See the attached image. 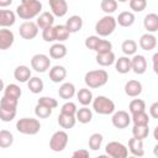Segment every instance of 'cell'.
I'll use <instances>...</instances> for the list:
<instances>
[{"mask_svg":"<svg viewBox=\"0 0 158 158\" xmlns=\"http://www.w3.org/2000/svg\"><path fill=\"white\" fill-rule=\"evenodd\" d=\"M131 120L133 125H148L149 123V116L146 111H141L137 114H133L131 116Z\"/></svg>","mask_w":158,"mask_h":158,"instance_id":"cell-41","label":"cell"},{"mask_svg":"<svg viewBox=\"0 0 158 158\" xmlns=\"http://www.w3.org/2000/svg\"><path fill=\"white\" fill-rule=\"evenodd\" d=\"M89 156H90L89 151L88 149H84V148L77 149V151L73 152V157L74 158H89Z\"/></svg>","mask_w":158,"mask_h":158,"instance_id":"cell-49","label":"cell"},{"mask_svg":"<svg viewBox=\"0 0 158 158\" xmlns=\"http://www.w3.org/2000/svg\"><path fill=\"white\" fill-rule=\"evenodd\" d=\"M16 15L11 10H0V26L1 27H10L16 21Z\"/></svg>","mask_w":158,"mask_h":158,"instance_id":"cell-25","label":"cell"},{"mask_svg":"<svg viewBox=\"0 0 158 158\" xmlns=\"http://www.w3.org/2000/svg\"><path fill=\"white\" fill-rule=\"evenodd\" d=\"M65 26L70 31V33H75V32L81 30V27H83V19L79 15H73V16H70L67 20Z\"/></svg>","mask_w":158,"mask_h":158,"instance_id":"cell-30","label":"cell"},{"mask_svg":"<svg viewBox=\"0 0 158 158\" xmlns=\"http://www.w3.org/2000/svg\"><path fill=\"white\" fill-rule=\"evenodd\" d=\"M51 12L57 17H63L68 12V2L67 0H48Z\"/></svg>","mask_w":158,"mask_h":158,"instance_id":"cell-12","label":"cell"},{"mask_svg":"<svg viewBox=\"0 0 158 158\" xmlns=\"http://www.w3.org/2000/svg\"><path fill=\"white\" fill-rule=\"evenodd\" d=\"M14 0H0V7H6L12 4Z\"/></svg>","mask_w":158,"mask_h":158,"instance_id":"cell-52","label":"cell"},{"mask_svg":"<svg viewBox=\"0 0 158 158\" xmlns=\"http://www.w3.org/2000/svg\"><path fill=\"white\" fill-rule=\"evenodd\" d=\"M148 133H149L148 125H133V128H132L133 137L138 139H144L148 137Z\"/></svg>","mask_w":158,"mask_h":158,"instance_id":"cell-34","label":"cell"},{"mask_svg":"<svg viewBox=\"0 0 158 158\" xmlns=\"http://www.w3.org/2000/svg\"><path fill=\"white\" fill-rule=\"evenodd\" d=\"M58 95L62 99H64V100L72 99L75 95V86H74V84L73 83H69V81L63 83L59 86V89H58Z\"/></svg>","mask_w":158,"mask_h":158,"instance_id":"cell-27","label":"cell"},{"mask_svg":"<svg viewBox=\"0 0 158 158\" xmlns=\"http://www.w3.org/2000/svg\"><path fill=\"white\" fill-rule=\"evenodd\" d=\"M143 26L147 30V32L154 33L158 31V15L154 12L147 14L143 19Z\"/></svg>","mask_w":158,"mask_h":158,"instance_id":"cell-22","label":"cell"},{"mask_svg":"<svg viewBox=\"0 0 158 158\" xmlns=\"http://www.w3.org/2000/svg\"><path fill=\"white\" fill-rule=\"evenodd\" d=\"M128 151L131 154L136 157H143L144 156V148H143V139H138L136 137H132L128 141Z\"/></svg>","mask_w":158,"mask_h":158,"instance_id":"cell-21","label":"cell"},{"mask_svg":"<svg viewBox=\"0 0 158 158\" xmlns=\"http://www.w3.org/2000/svg\"><path fill=\"white\" fill-rule=\"evenodd\" d=\"M67 52H68V49H67L65 44H63L62 42L53 43L51 46V48H49V56L53 59H62V58H64L67 56Z\"/></svg>","mask_w":158,"mask_h":158,"instance_id":"cell-24","label":"cell"},{"mask_svg":"<svg viewBox=\"0 0 158 158\" xmlns=\"http://www.w3.org/2000/svg\"><path fill=\"white\" fill-rule=\"evenodd\" d=\"M42 11V2L40 0H21V4L16 7V14L20 19L30 21L37 17Z\"/></svg>","mask_w":158,"mask_h":158,"instance_id":"cell-1","label":"cell"},{"mask_svg":"<svg viewBox=\"0 0 158 158\" xmlns=\"http://www.w3.org/2000/svg\"><path fill=\"white\" fill-rule=\"evenodd\" d=\"M27 86L30 89L31 93L33 94H40L42 93L43 88H44V84H43V80L38 77H31V79L27 81Z\"/></svg>","mask_w":158,"mask_h":158,"instance_id":"cell-32","label":"cell"},{"mask_svg":"<svg viewBox=\"0 0 158 158\" xmlns=\"http://www.w3.org/2000/svg\"><path fill=\"white\" fill-rule=\"evenodd\" d=\"M123 89H125V93H126L127 96H130V98H137L138 95H141L143 88H142V83L141 81L132 79V80H128L125 84V88Z\"/></svg>","mask_w":158,"mask_h":158,"instance_id":"cell-15","label":"cell"},{"mask_svg":"<svg viewBox=\"0 0 158 158\" xmlns=\"http://www.w3.org/2000/svg\"><path fill=\"white\" fill-rule=\"evenodd\" d=\"M37 104L48 106V107H51V109H56V107L58 106V101H57L54 98H51V96H41V98L37 100Z\"/></svg>","mask_w":158,"mask_h":158,"instance_id":"cell-46","label":"cell"},{"mask_svg":"<svg viewBox=\"0 0 158 158\" xmlns=\"http://www.w3.org/2000/svg\"><path fill=\"white\" fill-rule=\"evenodd\" d=\"M128 110H130L131 115L141 112V111H146V102L142 99H133V100H131V102L128 105Z\"/></svg>","mask_w":158,"mask_h":158,"instance_id":"cell-39","label":"cell"},{"mask_svg":"<svg viewBox=\"0 0 158 158\" xmlns=\"http://www.w3.org/2000/svg\"><path fill=\"white\" fill-rule=\"evenodd\" d=\"M95 59H96V63L101 67H110L116 62V57H115V53L112 51L96 53Z\"/></svg>","mask_w":158,"mask_h":158,"instance_id":"cell-18","label":"cell"},{"mask_svg":"<svg viewBox=\"0 0 158 158\" xmlns=\"http://www.w3.org/2000/svg\"><path fill=\"white\" fill-rule=\"evenodd\" d=\"M14 143V135L7 130L0 131V147L1 148H9Z\"/></svg>","mask_w":158,"mask_h":158,"instance_id":"cell-35","label":"cell"},{"mask_svg":"<svg viewBox=\"0 0 158 158\" xmlns=\"http://www.w3.org/2000/svg\"><path fill=\"white\" fill-rule=\"evenodd\" d=\"M42 38H43L44 42H54V41H57V38H56V27L51 26V27L43 28L42 30Z\"/></svg>","mask_w":158,"mask_h":158,"instance_id":"cell-43","label":"cell"},{"mask_svg":"<svg viewBox=\"0 0 158 158\" xmlns=\"http://www.w3.org/2000/svg\"><path fill=\"white\" fill-rule=\"evenodd\" d=\"M105 152L112 158H126L128 156V148L117 141H111L105 146Z\"/></svg>","mask_w":158,"mask_h":158,"instance_id":"cell-8","label":"cell"},{"mask_svg":"<svg viewBox=\"0 0 158 158\" xmlns=\"http://www.w3.org/2000/svg\"><path fill=\"white\" fill-rule=\"evenodd\" d=\"M19 100L2 95L0 101V118L2 122H10L16 116Z\"/></svg>","mask_w":158,"mask_h":158,"instance_id":"cell-3","label":"cell"},{"mask_svg":"<svg viewBox=\"0 0 158 158\" xmlns=\"http://www.w3.org/2000/svg\"><path fill=\"white\" fill-rule=\"evenodd\" d=\"M68 141H69V136L64 130L56 131L49 139V148L53 152H58V153L63 152L68 144Z\"/></svg>","mask_w":158,"mask_h":158,"instance_id":"cell-7","label":"cell"},{"mask_svg":"<svg viewBox=\"0 0 158 158\" xmlns=\"http://www.w3.org/2000/svg\"><path fill=\"white\" fill-rule=\"evenodd\" d=\"M31 77V69L27 65H17L14 70V78L20 83H27Z\"/></svg>","mask_w":158,"mask_h":158,"instance_id":"cell-20","label":"cell"},{"mask_svg":"<svg viewBox=\"0 0 158 158\" xmlns=\"http://www.w3.org/2000/svg\"><path fill=\"white\" fill-rule=\"evenodd\" d=\"M67 77V69L63 65H53L49 69V79L53 83H62Z\"/></svg>","mask_w":158,"mask_h":158,"instance_id":"cell-19","label":"cell"},{"mask_svg":"<svg viewBox=\"0 0 158 158\" xmlns=\"http://www.w3.org/2000/svg\"><path fill=\"white\" fill-rule=\"evenodd\" d=\"M153 154H154V156L158 158V143H157V144L153 147Z\"/></svg>","mask_w":158,"mask_h":158,"instance_id":"cell-54","label":"cell"},{"mask_svg":"<svg viewBox=\"0 0 158 158\" xmlns=\"http://www.w3.org/2000/svg\"><path fill=\"white\" fill-rule=\"evenodd\" d=\"M139 47L143 49V51H152L156 48L157 46V37L151 33V32H147V33H143L141 37H139Z\"/></svg>","mask_w":158,"mask_h":158,"instance_id":"cell-14","label":"cell"},{"mask_svg":"<svg viewBox=\"0 0 158 158\" xmlns=\"http://www.w3.org/2000/svg\"><path fill=\"white\" fill-rule=\"evenodd\" d=\"M116 25H117V21L114 16L105 15L95 23L96 35L100 37H107L116 30Z\"/></svg>","mask_w":158,"mask_h":158,"instance_id":"cell-4","label":"cell"},{"mask_svg":"<svg viewBox=\"0 0 158 158\" xmlns=\"http://www.w3.org/2000/svg\"><path fill=\"white\" fill-rule=\"evenodd\" d=\"M77 99H78V101L83 106H88V105L93 104L94 96H93V93H91L90 88H81V89H79V91L77 93Z\"/></svg>","mask_w":158,"mask_h":158,"instance_id":"cell-28","label":"cell"},{"mask_svg":"<svg viewBox=\"0 0 158 158\" xmlns=\"http://www.w3.org/2000/svg\"><path fill=\"white\" fill-rule=\"evenodd\" d=\"M77 105L72 101H67L62 105V109H60V112L62 114H68V115H77Z\"/></svg>","mask_w":158,"mask_h":158,"instance_id":"cell-47","label":"cell"},{"mask_svg":"<svg viewBox=\"0 0 158 158\" xmlns=\"http://www.w3.org/2000/svg\"><path fill=\"white\" fill-rule=\"evenodd\" d=\"M131 60H132V70L136 74L141 75V74L146 73V70H147V59H146L144 56L135 54Z\"/></svg>","mask_w":158,"mask_h":158,"instance_id":"cell-16","label":"cell"},{"mask_svg":"<svg viewBox=\"0 0 158 158\" xmlns=\"http://www.w3.org/2000/svg\"><path fill=\"white\" fill-rule=\"evenodd\" d=\"M115 69L120 74H127L130 70H132V60L128 58V56L118 57L115 62Z\"/></svg>","mask_w":158,"mask_h":158,"instance_id":"cell-17","label":"cell"},{"mask_svg":"<svg viewBox=\"0 0 158 158\" xmlns=\"http://www.w3.org/2000/svg\"><path fill=\"white\" fill-rule=\"evenodd\" d=\"M58 125L64 128V130H69V128H73L75 126V122H77V117L75 115H68V114H59L58 116Z\"/></svg>","mask_w":158,"mask_h":158,"instance_id":"cell-29","label":"cell"},{"mask_svg":"<svg viewBox=\"0 0 158 158\" xmlns=\"http://www.w3.org/2000/svg\"><path fill=\"white\" fill-rule=\"evenodd\" d=\"M75 117L80 123H89L93 120V111L88 106H83L77 111Z\"/></svg>","mask_w":158,"mask_h":158,"instance_id":"cell-31","label":"cell"},{"mask_svg":"<svg viewBox=\"0 0 158 158\" xmlns=\"http://www.w3.org/2000/svg\"><path fill=\"white\" fill-rule=\"evenodd\" d=\"M111 123L114 127H116L118 130L126 128L131 123V116L128 115V112H126L123 110L115 111L112 114V117H111Z\"/></svg>","mask_w":158,"mask_h":158,"instance_id":"cell-11","label":"cell"},{"mask_svg":"<svg viewBox=\"0 0 158 158\" xmlns=\"http://www.w3.org/2000/svg\"><path fill=\"white\" fill-rule=\"evenodd\" d=\"M135 20H136V17H135V14L132 11H122V12L118 14V16L116 19L117 23L121 27H130V26H132L135 23Z\"/></svg>","mask_w":158,"mask_h":158,"instance_id":"cell-26","label":"cell"},{"mask_svg":"<svg viewBox=\"0 0 158 158\" xmlns=\"http://www.w3.org/2000/svg\"><path fill=\"white\" fill-rule=\"evenodd\" d=\"M54 27H56V38H57V42H64V41H67L69 38L70 31L67 28L65 25H57Z\"/></svg>","mask_w":158,"mask_h":158,"instance_id":"cell-37","label":"cell"},{"mask_svg":"<svg viewBox=\"0 0 158 158\" xmlns=\"http://www.w3.org/2000/svg\"><path fill=\"white\" fill-rule=\"evenodd\" d=\"M153 137H154V139L158 142V126L154 128V131H153Z\"/></svg>","mask_w":158,"mask_h":158,"instance_id":"cell-53","label":"cell"},{"mask_svg":"<svg viewBox=\"0 0 158 158\" xmlns=\"http://www.w3.org/2000/svg\"><path fill=\"white\" fill-rule=\"evenodd\" d=\"M109 80V74L105 69H95L85 73L84 83L90 89H98L104 86Z\"/></svg>","mask_w":158,"mask_h":158,"instance_id":"cell-2","label":"cell"},{"mask_svg":"<svg viewBox=\"0 0 158 158\" xmlns=\"http://www.w3.org/2000/svg\"><path fill=\"white\" fill-rule=\"evenodd\" d=\"M100 7L106 15H111L117 10V1L116 0H101Z\"/></svg>","mask_w":158,"mask_h":158,"instance_id":"cell-40","label":"cell"},{"mask_svg":"<svg viewBox=\"0 0 158 158\" xmlns=\"http://www.w3.org/2000/svg\"><path fill=\"white\" fill-rule=\"evenodd\" d=\"M38 25L33 21H25L19 27V33L23 40H33L38 35Z\"/></svg>","mask_w":158,"mask_h":158,"instance_id":"cell-10","label":"cell"},{"mask_svg":"<svg viewBox=\"0 0 158 158\" xmlns=\"http://www.w3.org/2000/svg\"><path fill=\"white\" fill-rule=\"evenodd\" d=\"M152 65H153V72L158 75V52H156L152 57Z\"/></svg>","mask_w":158,"mask_h":158,"instance_id":"cell-51","label":"cell"},{"mask_svg":"<svg viewBox=\"0 0 158 158\" xmlns=\"http://www.w3.org/2000/svg\"><path fill=\"white\" fill-rule=\"evenodd\" d=\"M36 23L38 25L40 28H47V27H51L53 26L54 23V15L49 11H43L41 12L38 16H37V21Z\"/></svg>","mask_w":158,"mask_h":158,"instance_id":"cell-23","label":"cell"},{"mask_svg":"<svg viewBox=\"0 0 158 158\" xmlns=\"http://www.w3.org/2000/svg\"><path fill=\"white\" fill-rule=\"evenodd\" d=\"M102 141H104V137L101 133L99 132H95L93 133L90 137H89V148L91 151H99L101 148V144H102Z\"/></svg>","mask_w":158,"mask_h":158,"instance_id":"cell-36","label":"cell"},{"mask_svg":"<svg viewBox=\"0 0 158 158\" xmlns=\"http://www.w3.org/2000/svg\"><path fill=\"white\" fill-rule=\"evenodd\" d=\"M147 7V0H130V9L133 12H142Z\"/></svg>","mask_w":158,"mask_h":158,"instance_id":"cell-44","label":"cell"},{"mask_svg":"<svg viewBox=\"0 0 158 158\" xmlns=\"http://www.w3.org/2000/svg\"><path fill=\"white\" fill-rule=\"evenodd\" d=\"M15 41V36L14 32L11 30H7L6 27H1L0 30V49L5 51L9 49Z\"/></svg>","mask_w":158,"mask_h":158,"instance_id":"cell-13","label":"cell"},{"mask_svg":"<svg viewBox=\"0 0 158 158\" xmlns=\"http://www.w3.org/2000/svg\"><path fill=\"white\" fill-rule=\"evenodd\" d=\"M121 49L126 56H135L137 51V43L133 40H125L121 44Z\"/></svg>","mask_w":158,"mask_h":158,"instance_id":"cell-38","label":"cell"},{"mask_svg":"<svg viewBox=\"0 0 158 158\" xmlns=\"http://www.w3.org/2000/svg\"><path fill=\"white\" fill-rule=\"evenodd\" d=\"M16 130L22 135L33 136L37 135L41 130V123L37 118L32 117H22L16 122Z\"/></svg>","mask_w":158,"mask_h":158,"instance_id":"cell-5","label":"cell"},{"mask_svg":"<svg viewBox=\"0 0 158 158\" xmlns=\"http://www.w3.org/2000/svg\"><path fill=\"white\" fill-rule=\"evenodd\" d=\"M4 95L19 100L22 95V90L17 84H7L6 86H4Z\"/></svg>","mask_w":158,"mask_h":158,"instance_id":"cell-33","label":"cell"},{"mask_svg":"<svg viewBox=\"0 0 158 158\" xmlns=\"http://www.w3.org/2000/svg\"><path fill=\"white\" fill-rule=\"evenodd\" d=\"M31 68L37 73H44L51 69V59L43 53H37L31 58Z\"/></svg>","mask_w":158,"mask_h":158,"instance_id":"cell-9","label":"cell"},{"mask_svg":"<svg viewBox=\"0 0 158 158\" xmlns=\"http://www.w3.org/2000/svg\"><path fill=\"white\" fill-rule=\"evenodd\" d=\"M109 51H112V43L110 41H107V40H102L101 38L99 44H98V47H96V49H95V52L96 53H102V52H109Z\"/></svg>","mask_w":158,"mask_h":158,"instance_id":"cell-48","label":"cell"},{"mask_svg":"<svg viewBox=\"0 0 158 158\" xmlns=\"http://www.w3.org/2000/svg\"><path fill=\"white\" fill-rule=\"evenodd\" d=\"M52 111L53 109L48 107V106H44V105H41V104H37L36 107H35V115L38 117V118H47L52 115Z\"/></svg>","mask_w":158,"mask_h":158,"instance_id":"cell-42","label":"cell"},{"mask_svg":"<svg viewBox=\"0 0 158 158\" xmlns=\"http://www.w3.org/2000/svg\"><path fill=\"white\" fill-rule=\"evenodd\" d=\"M100 40H101V37H100V36H98V35L89 36V37H86V40H85V42H84V44H85V47H86L88 49L95 51V49H96V47H98V44H99V42H100Z\"/></svg>","mask_w":158,"mask_h":158,"instance_id":"cell-45","label":"cell"},{"mask_svg":"<svg viewBox=\"0 0 158 158\" xmlns=\"http://www.w3.org/2000/svg\"><path fill=\"white\" fill-rule=\"evenodd\" d=\"M116 1H118V2H126V1H128V0H116Z\"/></svg>","mask_w":158,"mask_h":158,"instance_id":"cell-55","label":"cell"},{"mask_svg":"<svg viewBox=\"0 0 158 158\" xmlns=\"http://www.w3.org/2000/svg\"><path fill=\"white\" fill-rule=\"evenodd\" d=\"M93 109L99 115H111L115 112V102L107 96L99 95L93 100Z\"/></svg>","mask_w":158,"mask_h":158,"instance_id":"cell-6","label":"cell"},{"mask_svg":"<svg viewBox=\"0 0 158 158\" xmlns=\"http://www.w3.org/2000/svg\"><path fill=\"white\" fill-rule=\"evenodd\" d=\"M149 115L153 118H158V101H154L151 106H149Z\"/></svg>","mask_w":158,"mask_h":158,"instance_id":"cell-50","label":"cell"}]
</instances>
